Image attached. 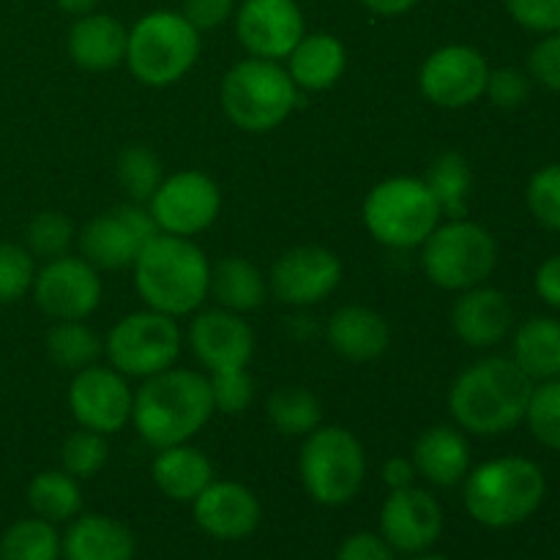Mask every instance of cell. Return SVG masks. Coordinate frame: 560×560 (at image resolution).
Returning <instances> with one entry per match:
<instances>
[{"label":"cell","instance_id":"2e32d148","mask_svg":"<svg viewBox=\"0 0 560 560\" xmlns=\"http://www.w3.org/2000/svg\"><path fill=\"white\" fill-rule=\"evenodd\" d=\"M304 33L306 22L295 0H244L235 9V36L252 58H288Z\"/></svg>","mask_w":560,"mask_h":560},{"label":"cell","instance_id":"8992f818","mask_svg":"<svg viewBox=\"0 0 560 560\" xmlns=\"http://www.w3.org/2000/svg\"><path fill=\"white\" fill-rule=\"evenodd\" d=\"M295 104L299 88L277 60L246 58L235 63L222 80L224 115L244 131L262 135L277 129L293 113Z\"/></svg>","mask_w":560,"mask_h":560},{"label":"cell","instance_id":"484cf974","mask_svg":"<svg viewBox=\"0 0 560 560\" xmlns=\"http://www.w3.org/2000/svg\"><path fill=\"white\" fill-rule=\"evenodd\" d=\"M151 474L164 495L178 503H191L213 481V465L200 448L178 443L159 448Z\"/></svg>","mask_w":560,"mask_h":560},{"label":"cell","instance_id":"7dc6e473","mask_svg":"<svg viewBox=\"0 0 560 560\" xmlns=\"http://www.w3.org/2000/svg\"><path fill=\"white\" fill-rule=\"evenodd\" d=\"M536 293L552 310H560V255L547 257L536 271Z\"/></svg>","mask_w":560,"mask_h":560},{"label":"cell","instance_id":"8fae6325","mask_svg":"<svg viewBox=\"0 0 560 560\" xmlns=\"http://www.w3.org/2000/svg\"><path fill=\"white\" fill-rule=\"evenodd\" d=\"M219 208H222L219 186L197 170H184L164 178L148 200V211L159 233L184 235V238L211 228L219 217Z\"/></svg>","mask_w":560,"mask_h":560},{"label":"cell","instance_id":"7a4b0ae2","mask_svg":"<svg viewBox=\"0 0 560 560\" xmlns=\"http://www.w3.org/2000/svg\"><path fill=\"white\" fill-rule=\"evenodd\" d=\"M131 268L140 299L148 310L162 315H189L200 310L211 293V262L206 252L184 235H153Z\"/></svg>","mask_w":560,"mask_h":560},{"label":"cell","instance_id":"816d5d0a","mask_svg":"<svg viewBox=\"0 0 560 560\" xmlns=\"http://www.w3.org/2000/svg\"><path fill=\"white\" fill-rule=\"evenodd\" d=\"M416 560H448V558H441V556H424V558H416Z\"/></svg>","mask_w":560,"mask_h":560},{"label":"cell","instance_id":"8d00e7d4","mask_svg":"<svg viewBox=\"0 0 560 560\" xmlns=\"http://www.w3.org/2000/svg\"><path fill=\"white\" fill-rule=\"evenodd\" d=\"M107 435L85 430V427L71 432L63 441V448H60V465L74 479H91V476H96L107 465Z\"/></svg>","mask_w":560,"mask_h":560},{"label":"cell","instance_id":"e575fe53","mask_svg":"<svg viewBox=\"0 0 560 560\" xmlns=\"http://www.w3.org/2000/svg\"><path fill=\"white\" fill-rule=\"evenodd\" d=\"M118 184L126 195L131 197V202H148L153 197V191L162 184V162L156 159V153L145 145H131L126 148L118 156Z\"/></svg>","mask_w":560,"mask_h":560},{"label":"cell","instance_id":"277c9868","mask_svg":"<svg viewBox=\"0 0 560 560\" xmlns=\"http://www.w3.org/2000/svg\"><path fill=\"white\" fill-rule=\"evenodd\" d=\"M545 490V474L530 459H490L465 476V509L487 528H512L541 506Z\"/></svg>","mask_w":560,"mask_h":560},{"label":"cell","instance_id":"f907efd6","mask_svg":"<svg viewBox=\"0 0 560 560\" xmlns=\"http://www.w3.org/2000/svg\"><path fill=\"white\" fill-rule=\"evenodd\" d=\"M55 3H58L66 14L82 16V14H91V11L98 5V0H55Z\"/></svg>","mask_w":560,"mask_h":560},{"label":"cell","instance_id":"74e56055","mask_svg":"<svg viewBox=\"0 0 560 560\" xmlns=\"http://www.w3.org/2000/svg\"><path fill=\"white\" fill-rule=\"evenodd\" d=\"M36 279V257L27 246L0 241V304H14L27 290H33Z\"/></svg>","mask_w":560,"mask_h":560},{"label":"cell","instance_id":"9a60e30c","mask_svg":"<svg viewBox=\"0 0 560 560\" xmlns=\"http://www.w3.org/2000/svg\"><path fill=\"white\" fill-rule=\"evenodd\" d=\"M131 405H135V394L126 383V375H120L113 366H85L71 381V416L85 430L102 432V435L124 430L126 421L131 419Z\"/></svg>","mask_w":560,"mask_h":560},{"label":"cell","instance_id":"5bb4252c","mask_svg":"<svg viewBox=\"0 0 560 560\" xmlns=\"http://www.w3.org/2000/svg\"><path fill=\"white\" fill-rule=\"evenodd\" d=\"M33 299L55 320H85L102 301V279L85 257L60 255L36 271Z\"/></svg>","mask_w":560,"mask_h":560},{"label":"cell","instance_id":"3957f363","mask_svg":"<svg viewBox=\"0 0 560 560\" xmlns=\"http://www.w3.org/2000/svg\"><path fill=\"white\" fill-rule=\"evenodd\" d=\"M213 416L211 383L200 372L164 370L145 377L135 394L131 421L142 441L167 448L195 438Z\"/></svg>","mask_w":560,"mask_h":560},{"label":"cell","instance_id":"ffe728a7","mask_svg":"<svg viewBox=\"0 0 560 560\" xmlns=\"http://www.w3.org/2000/svg\"><path fill=\"white\" fill-rule=\"evenodd\" d=\"M191 503L197 525L213 539H246L260 525V503L255 492L235 481H211Z\"/></svg>","mask_w":560,"mask_h":560},{"label":"cell","instance_id":"4dcf8cb0","mask_svg":"<svg viewBox=\"0 0 560 560\" xmlns=\"http://www.w3.org/2000/svg\"><path fill=\"white\" fill-rule=\"evenodd\" d=\"M27 503L36 517L47 523H66L82 509V490L66 470H44L27 485Z\"/></svg>","mask_w":560,"mask_h":560},{"label":"cell","instance_id":"836d02e7","mask_svg":"<svg viewBox=\"0 0 560 560\" xmlns=\"http://www.w3.org/2000/svg\"><path fill=\"white\" fill-rule=\"evenodd\" d=\"M60 536L55 523L42 517L20 520L0 539V560H60Z\"/></svg>","mask_w":560,"mask_h":560},{"label":"cell","instance_id":"681fc988","mask_svg":"<svg viewBox=\"0 0 560 560\" xmlns=\"http://www.w3.org/2000/svg\"><path fill=\"white\" fill-rule=\"evenodd\" d=\"M419 0H361L364 9H370L372 14H381V16H399V14H408Z\"/></svg>","mask_w":560,"mask_h":560},{"label":"cell","instance_id":"f546056e","mask_svg":"<svg viewBox=\"0 0 560 560\" xmlns=\"http://www.w3.org/2000/svg\"><path fill=\"white\" fill-rule=\"evenodd\" d=\"M424 184L430 186L441 213L452 219H465L468 213V195L474 186V173L463 153L446 151L430 164L424 175Z\"/></svg>","mask_w":560,"mask_h":560},{"label":"cell","instance_id":"d6986e66","mask_svg":"<svg viewBox=\"0 0 560 560\" xmlns=\"http://www.w3.org/2000/svg\"><path fill=\"white\" fill-rule=\"evenodd\" d=\"M189 345L197 361L211 372L246 370L255 353V331L238 312L219 306L191 320Z\"/></svg>","mask_w":560,"mask_h":560},{"label":"cell","instance_id":"ba28073f","mask_svg":"<svg viewBox=\"0 0 560 560\" xmlns=\"http://www.w3.org/2000/svg\"><path fill=\"white\" fill-rule=\"evenodd\" d=\"M299 474L306 492L323 506H342L359 495L366 476V454L345 427H317L301 446Z\"/></svg>","mask_w":560,"mask_h":560},{"label":"cell","instance_id":"30bf717a","mask_svg":"<svg viewBox=\"0 0 560 560\" xmlns=\"http://www.w3.org/2000/svg\"><path fill=\"white\" fill-rule=\"evenodd\" d=\"M109 366L126 377H151L170 370L180 353L175 317L162 312H135L118 320L104 342Z\"/></svg>","mask_w":560,"mask_h":560},{"label":"cell","instance_id":"c3c4849f","mask_svg":"<svg viewBox=\"0 0 560 560\" xmlns=\"http://www.w3.org/2000/svg\"><path fill=\"white\" fill-rule=\"evenodd\" d=\"M416 479V465L408 457H394L383 465V481H386L392 490H405V487H413Z\"/></svg>","mask_w":560,"mask_h":560},{"label":"cell","instance_id":"d6a6232c","mask_svg":"<svg viewBox=\"0 0 560 560\" xmlns=\"http://www.w3.org/2000/svg\"><path fill=\"white\" fill-rule=\"evenodd\" d=\"M47 353L55 366L80 372L96 364L104 345L82 320H58V326L47 334Z\"/></svg>","mask_w":560,"mask_h":560},{"label":"cell","instance_id":"7bdbcfd3","mask_svg":"<svg viewBox=\"0 0 560 560\" xmlns=\"http://www.w3.org/2000/svg\"><path fill=\"white\" fill-rule=\"evenodd\" d=\"M517 25L534 33L560 31V0H503Z\"/></svg>","mask_w":560,"mask_h":560},{"label":"cell","instance_id":"ac0fdd59","mask_svg":"<svg viewBox=\"0 0 560 560\" xmlns=\"http://www.w3.org/2000/svg\"><path fill=\"white\" fill-rule=\"evenodd\" d=\"M443 530L441 503L419 487L392 490L381 509V536L392 550L424 552Z\"/></svg>","mask_w":560,"mask_h":560},{"label":"cell","instance_id":"4316f807","mask_svg":"<svg viewBox=\"0 0 560 560\" xmlns=\"http://www.w3.org/2000/svg\"><path fill=\"white\" fill-rule=\"evenodd\" d=\"M288 74L293 77L295 88L326 91L345 74L348 52H345V44L331 33H310V36L304 33V38L288 55Z\"/></svg>","mask_w":560,"mask_h":560},{"label":"cell","instance_id":"52a82bcc","mask_svg":"<svg viewBox=\"0 0 560 560\" xmlns=\"http://www.w3.org/2000/svg\"><path fill=\"white\" fill-rule=\"evenodd\" d=\"M441 208L424 178H388L364 200V224L372 238L392 249H413L441 224Z\"/></svg>","mask_w":560,"mask_h":560},{"label":"cell","instance_id":"7402d4cb","mask_svg":"<svg viewBox=\"0 0 560 560\" xmlns=\"http://www.w3.org/2000/svg\"><path fill=\"white\" fill-rule=\"evenodd\" d=\"M129 31L113 14H82L69 31V55L80 69L109 71L126 60Z\"/></svg>","mask_w":560,"mask_h":560},{"label":"cell","instance_id":"9c48e42d","mask_svg":"<svg viewBox=\"0 0 560 560\" xmlns=\"http://www.w3.org/2000/svg\"><path fill=\"white\" fill-rule=\"evenodd\" d=\"M421 268L443 290H470L490 279L498 266V244L490 230L468 219L438 224L424 241Z\"/></svg>","mask_w":560,"mask_h":560},{"label":"cell","instance_id":"83f0119b","mask_svg":"<svg viewBox=\"0 0 560 560\" xmlns=\"http://www.w3.org/2000/svg\"><path fill=\"white\" fill-rule=\"evenodd\" d=\"M514 364L530 381L560 377V320L556 317H530L514 334Z\"/></svg>","mask_w":560,"mask_h":560},{"label":"cell","instance_id":"60d3db41","mask_svg":"<svg viewBox=\"0 0 560 560\" xmlns=\"http://www.w3.org/2000/svg\"><path fill=\"white\" fill-rule=\"evenodd\" d=\"M208 383H211L213 410H222L228 416L244 413L255 399V381L246 370L211 372Z\"/></svg>","mask_w":560,"mask_h":560},{"label":"cell","instance_id":"d4e9b609","mask_svg":"<svg viewBox=\"0 0 560 560\" xmlns=\"http://www.w3.org/2000/svg\"><path fill=\"white\" fill-rule=\"evenodd\" d=\"M66 560H131L135 536L124 523L104 514H82L60 539Z\"/></svg>","mask_w":560,"mask_h":560},{"label":"cell","instance_id":"ab89813d","mask_svg":"<svg viewBox=\"0 0 560 560\" xmlns=\"http://www.w3.org/2000/svg\"><path fill=\"white\" fill-rule=\"evenodd\" d=\"M525 197H528V208L536 222L560 233V164L536 170Z\"/></svg>","mask_w":560,"mask_h":560},{"label":"cell","instance_id":"f35d334b","mask_svg":"<svg viewBox=\"0 0 560 560\" xmlns=\"http://www.w3.org/2000/svg\"><path fill=\"white\" fill-rule=\"evenodd\" d=\"M27 252L42 260H55V257L66 255L74 241V228L69 219L58 211H44L27 224Z\"/></svg>","mask_w":560,"mask_h":560},{"label":"cell","instance_id":"bcb514c9","mask_svg":"<svg viewBox=\"0 0 560 560\" xmlns=\"http://www.w3.org/2000/svg\"><path fill=\"white\" fill-rule=\"evenodd\" d=\"M337 560H394V552L383 536L353 534L342 541Z\"/></svg>","mask_w":560,"mask_h":560},{"label":"cell","instance_id":"44dd1931","mask_svg":"<svg viewBox=\"0 0 560 560\" xmlns=\"http://www.w3.org/2000/svg\"><path fill=\"white\" fill-rule=\"evenodd\" d=\"M514 323L512 304L506 295L495 288H476L463 290L452 310L454 334L463 339L468 348L485 350L501 342Z\"/></svg>","mask_w":560,"mask_h":560},{"label":"cell","instance_id":"6da1fadb","mask_svg":"<svg viewBox=\"0 0 560 560\" xmlns=\"http://www.w3.org/2000/svg\"><path fill=\"white\" fill-rule=\"evenodd\" d=\"M534 381L503 355H487L457 375L448 388V413L457 427L490 438L525 421Z\"/></svg>","mask_w":560,"mask_h":560},{"label":"cell","instance_id":"603a6c76","mask_svg":"<svg viewBox=\"0 0 560 560\" xmlns=\"http://www.w3.org/2000/svg\"><path fill=\"white\" fill-rule=\"evenodd\" d=\"M328 345L334 353L348 361H375L381 359L392 342L388 323L366 306H342L328 317L326 326Z\"/></svg>","mask_w":560,"mask_h":560},{"label":"cell","instance_id":"f6af8a7d","mask_svg":"<svg viewBox=\"0 0 560 560\" xmlns=\"http://www.w3.org/2000/svg\"><path fill=\"white\" fill-rule=\"evenodd\" d=\"M180 14L197 31H213L235 14V0H180Z\"/></svg>","mask_w":560,"mask_h":560},{"label":"cell","instance_id":"d590c367","mask_svg":"<svg viewBox=\"0 0 560 560\" xmlns=\"http://www.w3.org/2000/svg\"><path fill=\"white\" fill-rule=\"evenodd\" d=\"M525 421L541 446L560 452V377H550L534 386Z\"/></svg>","mask_w":560,"mask_h":560},{"label":"cell","instance_id":"f1b7e54d","mask_svg":"<svg viewBox=\"0 0 560 560\" xmlns=\"http://www.w3.org/2000/svg\"><path fill=\"white\" fill-rule=\"evenodd\" d=\"M211 293L217 295L219 306L230 312H252L262 306L268 284L260 268L252 266L246 257H222L211 268Z\"/></svg>","mask_w":560,"mask_h":560},{"label":"cell","instance_id":"b9f144b4","mask_svg":"<svg viewBox=\"0 0 560 560\" xmlns=\"http://www.w3.org/2000/svg\"><path fill=\"white\" fill-rule=\"evenodd\" d=\"M487 96L495 107L501 109H517L528 102L530 96V77L525 71L512 69V66H503V69L490 71V80H487Z\"/></svg>","mask_w":560,"mask_h":560},{"label":"cell","instance_id":"4fadbf2b","mask_svg":"<svg viewBox=\"0 0 560 560\" xmlns=\"http://www.w3.org/2000/svg\"><path fill=\"white\" fill-rule=\"evenodd\" d=\"M490 66L476 47L468 44H448L435 49L424 60L419 85L424 98L443 109H459L485 96Z\"/></svg>","mask_w":560,"mask_h":560},{"label":"cell","instance_id":"ee69618b","mask_svg":"<svg viewBox=\"0 0 560 560\" xmlns=\"http://www.w3.org/2000/svg\"><path fill=\"white\" fill-rule=\"evenodd\" d=\"M528 69L536 82L560 93V31L545 33V38L530 49Z\"/></svg>","mask_w":560,"mask_h":560},{"label":"cell","instance_id":"cb8c5ba5","mask_svg":"<svg viewBox=\"0 0 560 560\" xmlns=\"http://www.w3.org/2000/svg\"><path fill=\"white\" fill-rule=\"evenodd\" d=\"M416 474L424 476L435 487H454L468 476L470 446L465 435L454 427H430L419 435L413 446Z\"/></svg>","mask_w":560,"mask_h":560},{"label":"cell","instance_id":"e0dca14e","mask_svg":"<svg viewBox=\"0 0 560 560\" xmlns=\"http://www.w3.org/2000/svg\"><path fill=\"white\" fill-rule=\"evenodd\" d=\"M342 262L323 246H295L271 268V293L282 304L312 306L339 288Z\"/></svg>","mask_w":560,"mask_h":560},{"label":"cell","instance_id":"5b68a950","mask_svg":"<svg viewBox=\"0 0 560 560\" xmlns=\"http://www.w3.org/2000/svg\"><path fill=\"white\" fill-rule=\"evenodd\" d=\"M197 55L200 31L180 11H148L131 25L126 66L145 85H173L197 63Z\"/></svg>","mask_w":560,"mask_h":560},{"label":"cell","instance_id":"1f68e13d","mask_svg":"<svg viewBox=\"0 0 560 560\" xmlns=\"http://www.w3.org/2000/svg\"><path fill=\"white\" fill-rule=\"evenodd\" d=\"M268 421L288 438H306L323 421V408L310 388L284 386L268 397Z\"/></svg>","mask_w":560,"mask_h":560},{"label":"cell","instance_id":"7c38bea8","mask_svg":"<svg viewBox=\"0 0 560 560\" xmlns=\"http://www.w3.org/2000/svg\"><path fill=\"white\" fill-rule=\"evenodd\" d=\"M153 235H159V228L142 202L118 206L107 213H98L85 224L80 235L82 257L93 268L120 271V268L135 266L137 255Z\"/></svg>","mask_w":560,"mask_h":560}]
</instances>
